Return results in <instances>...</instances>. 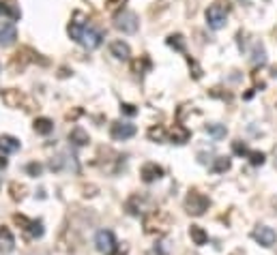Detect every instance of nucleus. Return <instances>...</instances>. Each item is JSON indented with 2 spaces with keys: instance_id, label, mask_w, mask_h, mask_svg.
Segmentation results:
<instances>
[{
  "instance_id": "nucleus-31",
  "label": "nucleus",
  "mask_w": 277,
  "mask_h": 255,
  "mask_svg": "<svg viewBox=\"0 0 277 255\" xmlns=\"http://www.w3.org/2000/svg\"><path fill=\"white\" fill-rule=\"evenodd\" d=\"M251 60H254V64H264V62H267V54H264V48H262V45H256L254 58H251Z\"/></svg>"
},
{
  "instance_id": "nucleus-27",
  "label": "nucleus",
  "mask_w": 277,
  "mask_h": 255,
  "mask_svg": "<svg viewBox=\"0 0 277 255\" xmlns=\"http://www.w3.org/2000/svg\"><path fill=\"white\" fill-rule=\"evenodd\" d=\"M167 45L176 51H185V37L183 35H170L167 37Z\"/></svg>"
},
{
  "instance_id": "nucleus-37",
  "label": "nucleus",
  "mask_w": 277,
  "mask_h": 255,
  "mask_svg": "<svg viewBox=\"0 0 277 255\" xmlns=\"http://www.w3.org/2000/svg\"><path fill=\"white\" fill-rule=\"evenodd\" d=\"M6 167V159H4V156H0V169H4Z\"/></svg>"
},
{
  "instance_id": "nucleus-8",
  "label": "nucleus",
  "mask_w": 277,
  "mask_h": 255,
  "mask_svg": "<svg viewBox=\"0 0 277 255\" xmlns=\"http://www.w3.org/2000/svg\"><path fill=\"white\" fill-rule=\"evenodd\" d=\"M110 135H112V140L116 142H125L129 140V137L135 135V127L131 125V122H112V127H110Z\"/></svg>"
},
{
  "instance_id": "nucleus-32",
  "label": "nucleus",
  "mask_w": 277,
  "mask_h": 255,
  "mask_svg": "<svg viewBox=\"0 0 277 255\" xmlns=\"http://www.w3.org/2000/svg\"><path fill=\"white\" fill-rule=\"evenodd\" d=\"M247 159H249L251 165H262V163H264V154L258 153V150H249V153H247Z\"/></svg>"
},
{
  "instance_id": "nucleus-2",
  "label": "nucleus",
  "mask_w": 277,
  "mask_h": 255,
  "mask_svg": "<svg viewBox=\"0 0 277 255\" xmlns=\"http://www.w3.org/2000/svg\"><path fill=\"white\" fill-rule=\"evenodd\" d=\"M211 206V200L202 195L200 191H189L185 198V210L187 214H191V217H202V214L209 210Z\"/></svg>"
},
{
  "instance_id": "nucleus-22",
  "label": "nucleus",
  "mask_w": 277,
  "mask_h": 255,
  "mask_svg": "<svg viewBox=\"0 0 277 255\" xmlns=\"http://www.w3.org/2000/svg\"><path fill=\"white\" fill-rule=\"evenodd\" d=\"M32 127H35V131L39 135H50L52 131H54V122H52L50 118H37Z\"/></svg>"
},
{
  "instance_id": "nucleus-19",
  "label": "nucleus",
  "mask_w": 277,
  "mask_h": 255,
  "mask_svg": "<svg viewBox=\"0 0 277 255\" xmlns=\"http://www.w3.org/2000/svg\"><path fill=\"white\" fill-rule=\"evenodd\" d=\"M189 236L193 240V245L196 247H204L206 243H209V234L204 232V227H200V225H191L189 227Z\"/></svg>"
},
{
  "instance_id": "nucleus-38",
  "label": "nucleus",
  "mask_w": 277,
  "mask_h": 255,
  "mask_svg": "<svg viewBox=\"0 0 277 255\" xmlns=\"http://www.w3.org/2000/svg\"><path fill=\"white\" fill-rule=\"evenodd\" d=\"M271 71H273V73H271V75H273V77H277V67H273Z\"/></svg>"
},
{
  "instance_id": "nucleus-24",
  "label": "nucleus",
  "mask_w": 277,
  "mask_h": 255,
  "mask_svg": "<svg viewBox=\"0 0 277 255\" xmlns=\"http://www.w3.org/2000/svg\"><path fill=\"white\" fill-rule=\"evenodd\" d=\"M232 165V161L228 159V156H217L215 161H213V172L215 174H223V172H228Z\"/></svg>"
},
{
  "instance_id": "nucleus-34",
  "label": "nucleus",
  "mask_w": 277,
  "mask_h": 255,
  "mask_svg": "<svg viewBox=\"0 0 277 255\" xmlns=\"http://www.w3.org/2000/svg\"><path fill=\"white\" fill-rule=\"evenodd\" d=\"M120 112L125 116H135L138 114V107L131 105V103H120Z\"/></svg>"
},
{
  "instance_id": "nucleus-10",
  "label": "nucleus",
  "mask_w": 277,
  "mask_h": 255,
  "mask_svg": "<svg viewBox=\"0 0 277 255\" xmlns=\"http://www.w3.org/2000/svg\"><path fill=\"white\" fill-rule=\"evenodd\" d=\"M140 176H142V180H144L146 185H151V182L159 180L161 176H164V167L157 165V163H144V165H142Z\"/></svg>"
},
{
  "instance_id": "nucleus-6",
  "label": "nucleus",
  "mask_w": 277,
  "mask_h": 255,
  "mask_svg": "<svg viewBox=\"0 0 277 255\" xmlns=\"http://www.w3.org/2000/svg\"><path fill=\"white\" fill-rule=\"evenodd\" d=\"M95 247H97V251H101V253H114L116 251V238H114V234L110 232V230H101V232H97V236H95Z\"/></svg>"
},
{
  "instance_id": "nucleus-20",
  "label": "nucleus",
  "mask_w": 277,
  "mask_h": 255,
  "mask_svg": "<svg viewBox=\"0 0 277 255\" xmlns=\"http://www.w3.org/2000/svg\"><path fill=\"white\" fill-rule=\"evenodd\" d=\"M69 142L73 144V146H86L88 144V133L82 127H75V129H71V133H69Z\"/></svg>"
},
{
  "instance_id": "nucleus-35",
  "label": "nucleus",
  "mask_w": 277,
  "mask_h": 255,
  "mask_svg": "<svg viewBox=\"0 0 277 255\" xmlns=\"http://www.w3.org/2000/svg\"><path fill=\"white\" fill-rule=\"evenodd\" d=\"M232 150H234V153L236 154H245V156H247V153H249V150H247V146H245V144H241V142H234V144H232Z\"/></svg>"
},
{
  "instance_id": "nucleus-28",
  "label": "nucleus",
  "mask_w": 277,
  "mask_h": 255,
  "mask_svg": "<svg viewBox=\"0 0 277 255\" xmlns=\"http://www.w3.org/2000/svg\"><path fill=\"white\" fill-rule=\"evenodd\" d=\"M9 191H11V198L19 202V200H24V193H26V187L24 185H19V182H11V187H9Z\"/></svg>"
},
{
  "instance_id": "nucleus-17",
  "label": "nucleus",
  "mask_w": 277,
  "mask_h": 255,
  "mask_svg": "<svg viewBox=\"0 0 277 255\" xmlns=\"http://www.w3.org/2000/svg\"><path fill=\"white\" fill-rule=\"evenodd\" d=\"M19 150V140L13 135H0V153L2 154H11Z\"/></svg>"
},
{
  "instance_id": "nucleus-5",
  "label": "nucleus",
  "mask_w": 277,
  "mask_h": 255,
  "mask_svg": "<svg viewBox=\"0 0 277 255\" xmlns=\"http://www.w3.org/2000/svg\"><path fill=\"white\" fill-rule=\"evenodd\" d=\"M13 221H15L24 232H28L30 238H41L43 236V223L41 221H30L28 217H24V214H13Z\"/></svg>"
},
{
  "instance_id": "nucleus-26",
  "label": "nucleus",
  "mask_w": 277,
  "mask_h": 255,
  "mask_svg": "<svg viewBox=\"0 0 277 255\" xmlns=\"http://www.w3.org/2000/svg\"><path fill=\"white\" fill-rule=\"evenodd\" d=\"M148 140H151V142H164L166 140V129L164 127H151V129H148Z\"/></svg>"
},
{
  "instance_id": "nucleus-7",
  "label": "nucleus",
  "mask_w": 277,
  "mask_h": 255,
  "mask_svg": "<svg viewBox=\"0 0 277 255\" xmlns=\"http://www.w3.org/2000/svg\"><path fill=\"white\" fill-rule=\"evenodd\" d=\"M251 238L256 240L260 247H273L277 243V234L273 227H267V225H260L251 232Z\"/></svg>"
},
{
  "instance_id": "nucleus-11",
  "label": "nucleus",
  "mask_w": 277,
  "mask_h": 255,
  "mask_svg": "<svg viewBox=\"0 0 277 255\" xmlns=\"http://www.w3.org/2000/svg\"><path fill=\"white\" fill-rule=\"evenodd\" d=\"M15 39H17L15 26L11 22H0V45H2V48H9V45L15 43Z\"/></svg>"
},
{
  "instance_id": "nucleus-25",
  "label": "nucleus",
  "mask_w": 277,
  "mask_h": 255,
  "mask_svg": "<svg viewBox=\"0 0 277 255\" xmlns=\"http://www.w3.org/2000/svg\"><path fill=\"white\" fill-rule=\"evenodd\" d=\"M206 133L211 137H215V140H222V137H225V127L213 122V125H206Z\"/></svg>"
},
{
  "instance_id": "nucleus-36",
  "label": "nucleus",
  "mask_w": 277,
  "mask_h": 255,
  "mask_svg": "<svg viewBox=\"0 0 277 255\" xmlns=\"http://www.w3.org/2000/svg\"><path fill=\"white\" fill-rule=\"evenodd\" d=\"M219 90H222V88H213V90H211V97H219V99H228V101L232 99L228 93H219Z\"/></svg>"
},
{
  "instance_id": "nucleus-4",
  "label": "nucleus",
  "mask_w": 277,
  "mask_h": 255,
  "mask_svg": "<svg viewBox=\"0 0 277 255\" xmlns=\"http://www.w3.org/2000/svg\"><path fill=\"white\" fill-rule=\"evenodd\" d=\"M225 19H228V9L223 4H211L206 9V22L213 30H219L225 26Z\"/></svg>"
},
{
  "instance_id": "nucleus-9",
  "label": "nucleus",
  "mask_w": 277,
  "mask_h": 255,
  "mask_svg": "<svg viewBox=\"0 0 277 255\" xmlns=\"http://www.w3.org/2000/svg\"><path fill=\"white\" fill-rule=\"evenodd\" d=\"M101 41H103L101 30L93 28V26H86V28H84V35H82V41H80V43H82L86 50H95V48H99Z\"/></svg>"
},
{
  "instance_id": "nucleus-39",
  "label": "nucleus",
  "mask_w": 277,
  "mask_h": 255,
  "mask_svg": "<svg viewBox=\"0 0 277 255\" xmlns=\"http://www.w3.org/2000/svg\"><path fill=\"white\" fill-rule=\"evenodd\" d=\"M275 165H277V148H275Z\"/></svg>"
},
{
  "instance_id": "nucleus-16",
  "label": "nucleus",
  "mask_w": 277,
  "mask_h": 255,
  "mask_svg": "<svg viewBox=\"0 0 277 255\" xmlns=\"http://www.w3.org/2000/svg\"><path fill=\"white\" fill-rule=\"evenodd\" d=\"M189 137H191V131L183 127V125H174L170 129V140L172 144H185V142H189Z\"/></svg>"
},
{
  "instance_id": "nucleus-3",
  "label": "nucleus",
  "mask_w": 277,
  "mask_h": 255,
  "mask_svg": "<svg viewBox=\"0 0 277 255\" xmlns=\"http://www.w3.org/2000/svg\"><path fill=\"white\" fill-rule=\"evenodd\" d=\"M114 28L125 32V35H133L140 28V19L133 11H120L114 15Z\"/></svg>"
},
{
  "instance_id": "nucleus-13",
  "label": "nucleus",
  "mask_w": 277,
  "mask_h": 255,
  "mask_svg": "<svg viewBox=\"0 0 277 255\" xmlns=\"http://www.w3.org/2000/svg\"><path fill=\"white\" fill-rule=\"evenodd\" d=\"M2 103L6 107H11V109H17V107L24 105V95L19 93V90L9 88V90H4L2 93Z\"/></svg>"
},
{
  "instance_id": "nucleus-29",
  "label": "nucleus",
  "mask_w": 277,
  "mask_h": 255,
  "mask_svg": "<svg viewBox=\"0 0 277 255\" xmlns=\"http://www.w3.org/2000/svg\"><path fill=\"white\" fill-rule=\"evenodd\" d=\"M127 4V0H106V9L110 11V13H120V11H125L122 6Z\"/></svg>"
},
{
  "instance_id": "nucleus-12",
  "label": "nucleus",
  "mask_w": 277,
  "mask_h": 255,
  "mask_svg": "<svg viewBox=\"0 0 277 255\" xmlns=\"http://www.w3.org/2000/svg\"><path fill=\"white\" fill-rule=\"evenodd\" d=\"M13 249H15V238H13V234L9 227H0V253L2 255H9Z\"/></svg>"
},
{
  "instance_id": "nucleus-30",
  "label": "nucleus",
  "mask_w": 277,
  "mask_h": 255,
  "mask_svg": "<svg viewBox=\"0 0 277 255\" xmlns=\"http://www.w3.org/2000/svg\"><path fill=\"white\" fill-rule=\"evenodd\" d=\"M187 64H189V69H191V75H193V80H200L202 77V67L193 60L191 56H187Z\"/></svg>"
},
{
  "instance_id": "nucleus-21",
  "label": "nucleus",
  "mask_w": 277,
  "mask_h": 255,
  "mask_svg": "<svg viewBox=\"0 0 277 255\" xmlns=\"http://www.w3.org/2000/svg\"><path fill=\"white\" fill-rule=\"evenodd\" d=\"M0 15L6 17V19H19V9H17L15 4L0 0Z\"/></svg>"
},
{
  "instance_id": "nucleus-18",
  "label": "nucleus",
  "mask_w": 277,
  "mask_h": 255,
  "mask_svg": "<svg viewBox=\"0 0 277 255\" xmlns=\"http://www.w3.org/2000/svg\"><path fill=\"white\" fill-rule=\"evenodd\" d=\"M125 210L129 214H133V217L142 214L144 212V198H140V195H131V198L127 200V204H125Z\"/></svg>"
},
{
  "instance_id": "nucleus-1",
  "label": "nucleus",
  "mask_w": 277,
  "mask_h": 255,
  "mask_svg": "<svg viewBox=\"0 0 277 255\" xmlns=\"http://www.w3.org/2000/svg\"><path fill=\"white\" fill-rule=\"evenodd\" d=\"M172 219L166 210H153L144 217V232L148 236H164V234L170 230Z\"/></svg>"
},
{
  "instance_id": "nucleus-15",
  "label": "nucleus",
  "mask_w": 277,
  "mask_h": 255,
  "mask_svg": "<svg viewBox=\"0 0 277 255\" xmlns=\"http://www.w3.org/2000/svg\"><path fill=\"white\" fill-rule=\"evenodd\" d=\"M110 51L118 60H129V56H131V50H129V45L125 41H112L110 43Z\"/></svg>"
},
{
  "instance_id": "nucleus-14",
  "label": "nucleus",
  "mask_w": 277,
  "mask_h": 255,
  "mask_svg": "<svg viewBox=\"0 0 277 255\" xmlns=\"http://www.w3.org/2000/svg\"><path fill=\"white\" fill-rule=\"evenodd\" d=\"M84 28H86V24L82 22V13H75V19L67 26V32H69V37L73 39V41L80 43L82 41V35H84Z\"/></svg>"
},
{
  "instance_id": "nucleus-23",
  "label": "nucleus",
  "mask_w": 277,
  "mask_h": 255,
  "mask_svg": "<svg viewBox=\"0 0 277 255\" xmlns=\"http://www.w3.org/2000/svg\"><path fill=\"white\" fill-rule=\"evenodd\" d=\"M131 69H133V73L142 75L144 71L151 69V58H148V56H140L138 60H133V62H131Z\"/></svg>"
},
{
  "instance_id": "nucleus-33",
  "label": "nucleus",
  "mask_w": 277,
  "mask_h": 255,
  "mask_svg": "<svg viewBox=\"0 0 277 255\" xmlns=\"http://www.w3.org/2000/svg\"><path fill=\"white\" fill-rule=\"evenodd\" d=\"M26 172L30 176H41L43 167H41V163H28V165H26Z\"/></svg>"
}]
</instances>
